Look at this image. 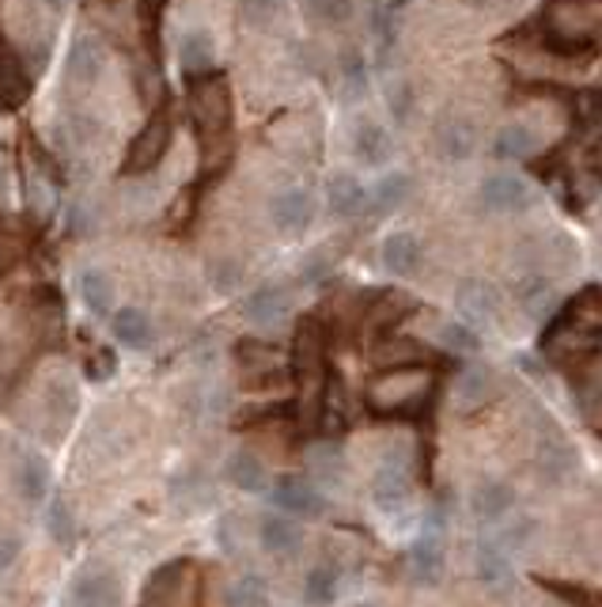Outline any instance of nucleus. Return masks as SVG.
<instances>
[{
	"label": "nucleus",
	"mask_w": 602,
	"mask_h": 607,
	"mask_svg": "<svg viewBox=\"0 0 602 607\" xmlns=\"http://www.w3.org/2000/svg\"><path fill=\"white\" fill-rule=\"evenodd\" d=\"M545 27H550V42L557 46L564 58L580 50H591L599 39V12L588 0H553L545 12Z\"/></svg>",
	"instance_id": "obj_1"
},
{
	"label": "nucleus",
	"mask_w": 602,
	"mask_h": 607,
	"mask_svg": "<svg viewBox=\"0 0 602 607\" xmlns=\"http://www.w3.org/2000/svg\"><path fill=\"white\" fill-rule=\"evenodd\" d=\"M428 384H432L428 369H421V364H398V369H387L368 384V407L375 414H402V410L417 407L428 395Z\"/></svg>",
	"instance_id": "obj_2"
},
{
	"label": "nucleus",
	"mask_w": 602,
	"mask_h": 607,
	"mask_svg": "<svg viewBox=\"0 0 602 607\" xmlns=\"http://www.w3.org/2000/svg\"><path fill=\"white\" fill-rule=\"evenodd\" d=\"M190 118L205 145H216L231 129V88L224 77H201L190 88Z\"/></svg>",
	"instance_id": "obj_3"
},
{
	"label": "nucleus",
	"mask_w": 602,
	"mask_h": 607,
	"mask_svg": "<svg viewBox=\"0 0 602 607\" xmlns=\"http://www.w3.org/2000/svg\"><path fill=\"white\" fill-rule=\"evenodd\" d=\"M413 585L432 588L444 581L447 574V544H444V509H432L425 517V531L413 539L409 555H406Z\"/></svg>",
	"instance_id": "obj_4"
},
{
	"label": "nucleus",
	"mask_w": 602,
	"mask_h": 607,
	"mask_svg": "<svg viewBox=\"0 0 602 607\" xmlns=\"http://www.w3.org/2000/svg\"><path fill=\"white\" fill-rule=\"evenodd\" d=\"M368 498L372 506L383 512L394 525H406L409 509H413V474H409V463L398 460V456H387L383 467L375 471V479L368 486Z\"/></svg>",
	"instance_id": "obj_5"
},
{
	"label": "nucleus",
	"mask_w": 602,
	"mask_h": 607,
	"mask_svg": "<svg viewBox=\"0 0 602 607\" xmlns=\"http://www.w3.org/2000/svg\"><path fill=\"white\" fill-rule=\"evenodd\" d=\"M145 607H201V577L194 562H167L145 588Z\"/></svg>",
	"instance_id": "obj_6"
},
{
	"label": "nucleus",
	"mask_w": 602,
	"mask_h": 607,
	"mask_svg": "<svg viewBox=\"0 0 602 607\" xmlns=\"http://www.w3.org/2000/svg\"><path fill=\"white\" fill-rule=\"evenodd\" d=\"M175 141V121H171V110L159 107L152 118L145 121V129L134 137V145H129V156L126 164H121V172L126 175H148L156 172L159 160L167 156V148Z\"/></svg>",
	"instance_id": "obj_7"
},
{
	"label": "nucleus",
	"mask_w": 602,
	"mask_h": 607,
	"mask_svg": "<svg viewBox=\"0 0 602 607\" xmlns=\"http://www.w3.org/2000/svg\"><path fill=\"white\" fill-rule=\"evenodd\" d=\"M349 153L353 160L368 172H387L394 160V134L387 121L372 115H356L349 126Z\"/></svg>",
	"instance_id": "obj_8"
},
{
	"label": "nucleus",
	"mask_w": 602,
	"mask_h": 607,
	"mask_svg": "<svg viewBox=\"0 0 602 607\" xmlns=\"http://www.w3.org/2000/svg\"><path fill=\"white\" fill-rule=\"evenodd\" d=\"M296 376L304 395L318 407L323 403V388H326V339H323V326L315 320L299 326V339H296Z\"/></svg>",
	"instance_id": "obj_9"
},
{
	"label": "nucleus",
	"mask_w": 602,
	"mask_h": 607,
	"mask_svg": "<svg viewBox=\"0 0 602 607\" xmlns=\"http://www.w3.org/2000/svg\"><path fill=\"white\" fill-rule=\"evenodd\" d=\"M269 498L280 512L299 517V520H318V517H326V509H330V501H326V493L318 490V482L299 479V474H280V479L269 486Z\"/></svg>",
	"instance_id": "obj_10"
},
{
	"label": "nucleus",
	"mask_w": 602,
	"mask_h": 607,
	"mask_svg": "<svg viewBox=\"0 0 602 607\" xmlns=\"http://www.w3.org/2000/svg\"><path fill=\"white\" fill-rule=\"evenodd\" d=\"M534 198H539L534 183L515 172H493L477 186V202H482L488 213H523L531 209Z\"/></svg>",
	"instance_id": "obj_11"
},
{
	"label": "nucleus",
	"mask_w": 602,
	"mask_h": 607,
	"mask_svg": "<svg viewBox=\"0 0 602 607\" xmlns=\"http://www.w3.org/2000/svg\"><path fill=\"white\" fill-rule=\"evenodd\" d=\"M432 145H436V156L447 164H466L470 156L482 145V134H477V121L466 115H444L432 126Z\"/></svg>",
	"instance_id": "obj_12"
},
{
	"label": "nucleus",
	"mask_w": 602,
	"mask_h": 607,
	"mask_svg": "<svg viewBox=\"0 0 602 607\" xmlns=\"http://www.w3.org/2000/svg\"><path fill=\"white\" fill-rule=\"evenodd\" d=\"M474 569L488 596L515 593V566H512V555L504 550V536H493V539H482V544H477Z\"/></svg>",
	"instance_id": "obj_13"
},
{
	"label": "nucleus",
	"mask_w": 602,
	"mask_h": 607,
	"mask_svg": "<svg viewBox=\"0 0 602 607\" xmlns=\"http://www.w3.org/2000/svg\"><path fill=\"white\" fill-rule=\"evenodd\" d=\"M269 224L280 236H304L315 224V198L304 186H288V190L269 198Z\"/></svg>",
	"instance_id": "obj_14"
},
{
	"label": "nucleus",
	"mask_w": 602,
	"mask_h": 607,
	"mask_svg": "<svg viewBox=\"0 0 602 607\" xmlns=\"http://www.w3.org/2000/svg\"><path fill=\"white\" fill-rule=\"evenodd\" d=\"M27 99H31V72H27L20 50L0 35V107L20 110Z\"/></svg>",
	"instance_id": "obj_15"
},
{
	"label": "nucleus",
	"mask_w": 602,
	"mask_h": 607,
	"mask_svg": "<svg viewBox=\"0 0 602 607\" xmlns=\"http://www.w3.org/2000/svg\"><path fill=\"white\" fill-rule=\"evenodd\" d=\"M243 315H247V323H254V326H277V323H285L288 315H292V293H288V285H280V282L258 285L254 293H247V301H243Z\"/></svg>",
	"instance_id": "obj_16"
},
{
	"label": "nucleus",
	"mask_w": 602,
	"mask_h": 607,
	"mask_svg": "<svg viewBox=\"0 0 602 607\" xmlns=\"http://www.w3.org/2000/svg\"><path fill=\"white\" fill-rule=\"evenodd\" d=\"M421 258H425V243H421L417 232H391L387 239L379 243V266L387 270L391 277H413L421 270Z\"/></svg>",
	"instance_id": "obj_17"
},
{
	"label": "nucleus",
	"mask_w": 602,
	"mask_h": 607,
	"mask_svg": "<svg viewBox=\"0 0 602 607\" xmlns=\"http://www.w3.org/2000/svg\"><path fill=\"white\" fill-rule=\"evenodd\" d=\"M455 307L466 323L482 326L501 315V296H496V288L482 282V277H466V282L455 285Z\"/></svg>",
	"instance_id": "obj_18"
},
{
	"label": "nucleus",
	"mask_w": 602,
	"mask_h": 607,
	"mask_svg": "<svg viewBox=\"0 0 602 607\" xmlns=\"http://www.w3.org/2000/svg\"><path fill=\"white\" fill-rule=\"evenodd\" d=\"M576 448H572L569 437L561 433L557 425H542V437H539V467H542V474L545 479H553V482H564L572 471H576Z\"/></svg>",
	"instance_id": "obj_19"
},
{
	"label": "nucleus",
	"mask_w": 602,
	"mask_h": 607,
	"mask_svg": "<svg viewBox=\"0 0 602 607\" xmlns=\"http://www.w3.org/2000/svg\"><path fill=\"white\" fill-rule=\"evenodd\" d=\"M121 588L110 569H83L69 588V607H118Z\"/></svg>",
	"instance_id": "obj_20"
},
{
	"label": "nucleus",
	"mask_w": 602,
	"mask_h": 607,
	"mask_svg": "<svg viewBox=\"0 0 602 607\" xmlns=\"http://www.w3.org/2000/svg\"><path fill=\"white\" fill-rule=\"evenodd\" d=\"M326 205L337 221H353L368 209V186L361 183V175L353 172H334L326 179Z\"/></svg>",
	"instance_id": "obj_21"
},
{
	"label": "nucleus",
	"mask_w": 602,
	"mask_h": 607,
	"mask_svg": "<svg viewBox=\"0 0 602 607\" xmlns=\"http://www.w3.org/2000/svg\"><path fill=\"white\" fill-rule=\"evenodd\" d=\"M512 509H515V490L504 479H482L470 490V512L482 525H501Z\"/></svg>",
	"instance_id": "obj_22"
},
{
	"label": "nucleus",
	"mask_w": 602,
	"mask_h": 607,
	"mask_svg": "<svg viewBox=\"0 0 602 607\" xmlns=\"http://www.w3.org/2000/svg\"><path fill=\"white\" fill-rule=\"evenodd\" d=\"M258 539H261V550H269L273 558H296L299 547H304V531H299L296 520L280 509L269 512V517H261Z\"/></svg>",
	"instance_id": "obj_23"
},
{
	"label": "nucleus",
	"mask_w": 602,
	"mask_h": 607,
	"mask_svg": "<svg viewBox=\"0 0 602 607\" xmlns=\"http://www.w3.org/2000/svg\"><path fill=\"white\" fill-rule=\"evenodd\" d=\"M102 69H107V50H102V42L96 35H83L69 46V58H65V77L72 84H96L102 77Z\"/></svg>",
	"instance_id": "obj_24"
},
{
	"label": "nucleus",
	"mask_w": 602,
	"mask_h": 607,
	"mask_svg": "<svg viewBox=\"0 0 602 607\" xmlns=\"http://www.w3.org/2000/svg\"><path fill=\"white\" fill-rule=\"evenodd\" d=\"M413 194H417V183H413V175L387 167V172H383L379 179L372 183L368 205H372L375 213H379V217H387V213H398L402 205H409Z\"/></svg>",
	"instance_id": "obj_25"
},
{
	"label": "nucleus",
	"mask_w": 602,
	"mask_h": 607,
	"mask_svg": "<svg viewBox=\"0 0 602 607\" xmlns=\"http://www.w3.org/2000/svg\"><path fill=\"white\" fill-rule=\"evenodd\" d=\"M515 301H520L523 315H531V320L542 323V320H550V315L557 312L561 296H557V285H553L550 277L531 274V277H523L520 288H515Z\"/></svg>",
	"instance_id": "obj_26"
},
{
	"label": "nucleus",
	"mask_w": 602,
	"mask_h": 607,
	"mask_svg": "<svg viewBox=\"0 0 602 607\" xmlns=\"http://www.w3.org/2000/svg\"><path fill=\"white\" fill-rule=\"evenodd\" d=\"M110 334H115L118 345H126V350H148L156 339V326L148 320V312H140V307H118V312L110 315Z\"/></svg>",
	"instance_id": "obj_27"
},
{
	"label": "nucleus",
	"mask_w": 602,
	"mask_h": 607,
	"mask_svg": "<svg viewBox=\"0 0 602 607\" xmlns=\"http://www.w3.org/2000/svg\"><path fill=\"white\" fill-rule=\"evenodd\" d=\"M488 399H493V376H488V369H482V364H466L455 380V410L458 414H474V410H482Z\"/></svg>",
	"instance_id": "obj_28"
},
{
	"label": "nucleus",
	"mask_w": 602,
	"mask_h": 607,
	"mask_svg": "<svg viewBox=\"0 0 602 607\" xmlns=\"http://www.w3.org/2000/svg\"><path fill=\"white\" fill-rule=\"evenodd\" d=\"M224 479H228L235 490H243V493H266L269 490L266 463H261L254 452H247V448L228 456V463H224Z\"/></svg>",
	"instance_id": "obj_29"
},
{
	"label": "nucleus",
	"mask_w": 602,
	"mask_h": 607,
	"mask_svg": "<svg viewBox=\"0 0 602 607\" xmlns=\"http://www.w3.org/2000/svg\"><path fill=\"white\" fill-rule=\"evenodd\" d=\"M534 145H539V137H534L531 126H523V121H507V126H501L493 134L488 153H493L496 160H504V164H520L534 153Z\"/></svg>",
	"instance_id": "obj_30"
},
{
	"label": "nucleus",
	"mask_w": 602,
	"mask_h": 607,
	"mask_svg": "<svg viewBox=\"0 0 602 607\" xmlns=\"http://www.w3.org/2000/svg\"><path fill=\"white\" fill-rule=\"evenodd\" d=\"M364 96H368V61H364V53L345 50V58L337 61V99L345 107H356Z\"/></svg>",
	"instance_id": "obj_31"
},
{
	"label": "nucleus",
	"mask_w": 602,
	"mask_h": 607,
	"mask_svg": "<svg viewBox=\"0 0 602 607\" xmlns=\"http://www.w3.org/2000/svg\"><path fill=\"white\" fill-rule=\"evenodd\" d=\"M307 471H312V479L318 486H342L345 474H349V463H345L342 448H337L334 441H326V444H315L312 452H307Z\"/></svg>",
	"instance_id": "obj_32"
},
{
	"label": "nucleus",
	"mask_w": 602,
	"mask_h": 607,
	"mask_svg": "<svg viewBox=\"0 0 602 607\" xmlns=\"http://www.w3.org/2000/svg\"><path fill=\"white\" fill-rule=\"evenodd\" d=\"M12 479H16V490H20L27 501H42L46 490H50V463L34 452H23L20 460H16Z\"/></svg>",
	"instance_id": "obj_33"
},
{
	"label": "nucleus",
	"mask_w": 602,
	"mask_h": 607,
	"mask_svg": "<svg viewBox=\"0 0 602 607\" xmlns=\"http://www.w3.org/2000/svg\"><path fill=\"white\" fill-rule=\"evenodd\" d=\"M178 61H182L186 72H209L213 61H216V42L209 31H201V27H194V31H186L182 39H178Z\"/></svg>",
	"instance_id": "obj_34"
},
{
	"label": "nucleus",
	"mask_w": 602,
	"mask_h": 607,
	"mask_svg": "<svg viewBox=\"0 0 602 607\" xmlns=\"http://www.w3.org/2000/svg\"><path fill=\"white\" fill-rule=\"evenodd\" d=\"M80 301L88 304V312L96 315H107L110 304H115V282H110V274L102 266H88L80 274Z\"/></svg>",
	"instance_id": "obj_35"
},
{
	"label": "nucleus",
	"mask_w": 602,
	"mask_h": 607,
	"mask_svg": "<svg viewBox=\"0 0 602 607\" xmlns=\"http://www.w3.org/2000/svg\"><path fill=\"white\" fill-rule=\"evenodd\" d=\"M576 407L591 425L602 429V364H583V369H580Z\"/></svg>",
	"instance_id": "obj_36"
},
{
	"label": "nucleus",
	"mask_w": 602,
	"mask_h": 607,
	"mask_svg": "<svg viewBox=\"0 0 602 607\" xmlns=\"http://www.w3.org/2000/svg\"><path fill=\"white\" fill-rule=\"evenodd\" d=\"M299 12L315 27H337L349 23L356 12V0H299Z\"/></svg>",
	"instance_id": "obj_37"
},
{
	"label": "nucleus",
	"mask_w": 602,
	"mask_h": 607,
	"mask_svg": "<svg viewBox=\"0 0 602 607\" xmlns=\"http://www.w3.org/2000/svg\"><path fill=\"white\" fill-rule=\"evenodd\" d=\"M440 342H444V350L458 353V358H474V353H482V334H477V326L466 323V320L440 323Z\"/></svg>",
	"instance_id": "obj_38"
},
{
	"label": "nucleus",
	"mask_w": 602,
	"mask_h": 607,
	"mask_svg": "<svg viewBox=\"0 0 602 607\" xmlns=\"http://www.w3.org/2000/svg\"><path fill=\"white\" fill-rule=\"evenodd\" d=\"M269 588L258 574H243L224 588V607H266Z\"/></svg>",
	"instance_id": "obj_39"
},
{
	"label": "nucleus",
	"mask_w": 602,
	"mask_h": 607,
	"mask_svg": "<svg viewBox=\"0 0 602 607\" xmlns=\"http://www.w3.org/2000/svg\"><path fill=\"white\" fill-rule=\"evenodd\" d=\"M334 600H337V569H334V566H315V569H307L304 604H307V607H330Z\"/></svg>",
	"instance_id": "obj_40"
},
{
	"label": "nucleus",
	"mask_w": 602,
	"mask_h": 607,
	"mask_svg": "<svg viewBox=\"0 0 602 607\" xmlns=\"http://www.w3.org/2000/svg\"><path fill=\"white\" fill-rule=\"evenodd\" d=\"M383 99H387V110H391V118L398 121V126H406V121H413V115H417V88H413L406 77L387 80Z\"/></svg>",
	"instance_id": "obj_41"
},
{
	"label": "nucleus",
	"mask_w": 602,
	"mask_h": 607,
	"mask_svg": "<svg viewBox=\"0 0 602 607\" xmlns=\"http://www.w3.org/2000/svg\"><path fill=\"white\" fill-rule=\"evenodd\" d=\"M205 282L216 296H235L243 285V266L235 263V258H213L209 266H205Z\"/></svg>",
	"instance_id": "obj_42"
},
{
	"label": "nucleus",
	"mask_w": 602,
	"mask_h": 607,
	"mask_svg": "<svg viewBox=\"0 0 602 607\" xmlns=\"http://www.w3.org/2000/svg\"><path fill=\"white\" fill-rule=\"evenodd\" d=\"M46 528H50V536L58 539V547H65V550L77 547V520H72L69 501H65V498L50 501V512H46Z\"/></svg>",
	"instance_id": "obj_43"
},
{
	"label": "nucleus",
	"mask_w": 602,
	"mask_h": 607,
	"mask_svg": "<svg viewBox=\"0 0 602 607\" xmlns=\"http://www.w3.org/2000/svg\"><path fill=\"white\" fill-rule=\"evenodd\" d=\"M280 8H285V0H239V20L250 31H269L280 20Z\"/></svg>",
	"instance_id": "obj_44"
},
{
	"label": "nucleus",
	"mask_w": 602,
	"mask_h": 607,
	"mask_svg": "<svg viewBox=\"0 0 602 607\" xmlns=\"http://www.w3.org/2000/svg\"><path fill=\"white\" fill-rule=\"evenodd\" d=\"M372 42H375V53H379V61L387 58V53L394 50V16H391V8L387 4H375L372 8Z\"/></svg>",
	"instance_id": "obj_45"
},
{
	"label": "nucleus",
	"mask_w": 602,
	"mask_h": 607,
	"mask_svg": "<svg viewBox=\"0 0 602 607\" xmlns=\"http://www.w3.org/2000/svg\"><path fill=\"white\" fill-rule=\"evenodd\" d=\"M115 369H118V358H115V350H96L88 361H83V376L88 380H110L115 376Z\"/></svg>",
	"instance_id": "obj_46"
},
{
	"label": "nucleus",
	"mask_w": 602,
	"mask_h": 607,
	"mask_svg": "<svg viewBox=\"0 0 602 607\" xmlns=\"http://www.w3.org/2000/svg\"><path fill=\"white\" fill-rule=\"evenodd\" d=\"M239 358L250 364V369H273L277 364V350L266 342H243L239 345Z\"/></svg>",
	"instance_id": "obj_47"
},
{
	"label": "nucleus",
	"mask_w": 602,
	"mask_h": 607,
	"mask_svg": "<svg viewBox=\"0 0 602 607\" xmlns=\"http://www.w3.org/2000/svg\"><path fill=\"white\" fill-rule=\"evenodd\" d=\"M550 593H557L561 600H569V604H576V607H602L599 596H591V593H583V588H572V585H561V581H542Z\"/></svg>",
	"instance_id": "obj_48"
},
{
	"label": "nucleus",
	"mask_w": 602,
	"mask_h": 607,
	"mask_svg": "<svg viewBox=\"0 0 602 607\" xmlns=\"http://www.w3.org/2000/svg\"><path fill=\"white\" fill-rule=\"evenodd\" d=\"M326 274H330V266H326V255H323V251H315V255H307V258H304V270H299V282H304V285H318Z\"/></svg>",
	"instance_id": "obj_49"
},
{
	"label": "nucleus",
	"mask_w": 602,
	"mask_h": 607,
	"mask_svg": "<svg viewBox=\"0 0 602 607\" xmlns=\"http://www.w3.org/2000/svg\"><path fill=\"white\" fill-rule=\"evenodd\" d=\"M16 558H20V539H16V536H0V577H4L8 569L16 566Z\"/></svg>",
	"instance_id": "obj_50"
},
{
	"label": "nucleus",
	"mask_w": 602,
	"mask_h": 607,
	"mask_svg": "<svg viewBox=\"0 0 602 607\" xmlns=\"http://www.w3.org/2000/svg\"><path fill=\"white\" fill-rule=\"evenodd\" d=\"M463 4H474V8H493V4H507V0H463Z\"/></svg>",
	"instance_id": "obj_51"
},
{
	"label": "nucleus",
	"mask_w": 602,
	"mask_h": 607,
	"mask_svg": "<svg viewBox=\"0 0 602 607\" xmlns=\"http://www.w3.org/2000/svg\"><path fill=\"white\" fill-rule=\"evenodd\" d=\"M42 4H46V8H53V12H61V8L69 4V0H42Z\"/></svg>",
	"instance_id": "obj_52"
},
{
	"label": "nucleus",
	"mask_w": 602,
	"mask_h": 607,
	"mask_svg": "<svg viewBox=\"0 0 602 607\" xmlns=\"http://www.w3.org/2000/svg\"><path fill=\"white\" fill-rule=\"evenodd\" d=\"M356 607H375V604H356Z\"/></svg>",
	"instance_id": "obj_53"
}]
</instances>
